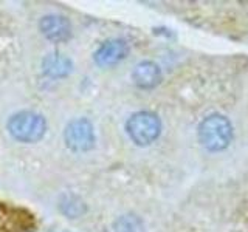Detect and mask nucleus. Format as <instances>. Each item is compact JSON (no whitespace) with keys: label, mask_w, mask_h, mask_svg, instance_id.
<instances>
[{"label":"nucleus","mask_w":248,"mask_h":232,"mask_svg":"<svg viewBox=\"0 0 248 232\" xmlns=\"http://www.w3.org/2000/svg\"><path fill=\"white\" fill-rule=\"evenodd\" d=\"M232 126L227 116L213 113L199 124V143L208 152H222L232 141Z\"/></svg>","instance_id":"nucleus-1"},{"label":"nucleus","mask_w":248,"mask_h":232,"mask_svg":"<svg viewBox=\"0 0 248 232\" xmlns=\"http://www.w3.org/2000/svg\"><path fill=\"white\" fill-rule=\"evenodd\" d=\"M10 135L20 143H37L45 136L46 121L36 112H19L8 121Z\"/></svg>","instance_id":"nucleus-2"},{"label":"nucleus","mask_w":248,"mask_h":232,"mask_svg":"<svg viewBox=\"0 0 248 232\" xmlns=\"http://www.w3.org/2000/svg\"><path fill=\"white\" fill-rule=\"evenodd\" d=\"M126 131L137 145H149L161 133V121L152 112H137L127 119Z\"/></svg>","instance_id":"nucleus-3"},{"label":"nucleus","mask_w":248,"mask_h":232,"mask_svg":"<svg viewBox=\"0 0 248 232\" xmlns=\"http://www.w3.org/2000/svg\"><path fill=\"white\" fill-rule=\"evenodd\" d=\"M64 139L68 149L73 152H89L95 147V130L89 119L76 118L70 121L64 131Z\"/></svg>","instance_id":"nucleus-4"},{"label":"nucleus","mask_w":248,"mask_h":232,"mask_svg":"<svg viewBox=\"0 0 248 232\" xmlns=\"http://www.w3.org/2000/svg\"><path fill=\"white\" fill-rule=\"evenodd\" d=\"M129 54V44L124 39H108L93 54L99 67H113L124 60Z\"/></svg>","instance_id":"nucleus-5"},{"label":"nucleus","mask_w":248,"mask_h":232,"mask_svg":"<svg viewBox=\"0 0 248 232\" xmlns=\"http://www.w3.org/2000/svg\"><path fill=\"white\" fill-rule=\"evenodd\" d=\"M39 29L42 31V34L54 44L65 42L72 37V25L64 17V15L58 14H48L44 15L39 22Z\"/></svg>","instance_id":"nucleus-6"},{"label":"nucleus","mask_w":248,"mask_h":232,"mask_svg":"<svg viewBox=\"0 0 248 232\" xmlns=\"http://www.w3.org/2000/svg\"><path fill=\"white\" fill-rule=\"evenodd\" d=\"M163 74L160 67L152 60H143L135 65L134 72H132V81L138 88L151 90L155 88L161 82Z\"/></svg>","instance_id":"nucleus-7"},{"label":"nucleus","mask_w":248,"mask_h":232,"mask_svg":"<svg viewBox=\"0 0 248 232\" xmlns=\"http://www.w3.org/2000/svg\"><path fill=\"white\" fill-rule=\"evenodd\" d=\"M73 70V62L68 56L59 51H51L50 54L42 59V72L53 77V79H61L67 77Z\"/></svg>","instance_id":"nucleus-8"},{"label":"nucleus","mask_w":248,"mask_h":232,"mask_svg":"<svg viewBox=\"0 0 248 232\" xmlns=\"http://www.w3.org/2000/svg\"><path fill=\"white\" fill-rule=\"evenodd\" d=\"M59 211L64 214L68 218H78L85 214L87 211V206L82 201L81 197L75 195V193H64L59 198Z\"/></svg>","instance_id":"nucleus-9"},{"label":"nucleus","mask_w":248,"mask_h":232,"mask_svg":"<svg viewBox=\"0 0 248 232\" xmlns=\"http://www.w3.org/2000/svg\"><path fill=\"white\" fill-rule=\"evenodd\" d=\"M113 232H144V223L138 215L126 214L115 220Z\"/></svg>","instance_id":"nucleus-10"}]
</instances>
